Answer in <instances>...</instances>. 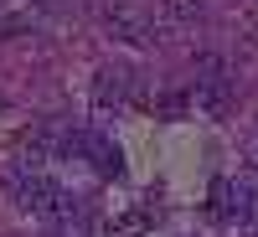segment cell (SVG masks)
Returning <instances> with one entry per match:
<instances>
[{"mask_svg":"<svg viewBox=\"0 0 258 237\" xmlns=\"http://www.w3.org/2000/svg\"><path fill=\"white\" fill-rule=\"evenodd\" d=\"M212 211H217L222 222H248L258 217V176L243 170V176H227L212 186Z\"/></svg>","mask_w":258,"mask_h":237,"instance_id":"obj_1","label":"cell"},{"mask_svg":"<svg viewBox=\"0 0 258 237\" xmlns=\"http://www.w3.org/2000/svg\"><path fill=\"white\" fill-rule=\"evenodd\" d=\"M98 16H103V26H109V36L129 41V47H155V41H160L155 21H150L145 11H135L129 0H103V6H98Z\"/></svg>","mask_w":258,"mask_h":237,"instance_id":"obj_2","label":"cell"},{"mask_svg":"<svg viewBox=\"0 0 258 237\" xmlns=\"http://www.w3.org/2000/svg\"><path fill=\"white\" fill-rule=\"evenodd\" d=\"M124 98H129V67H98V77H93V109L114 114V109H124Z\"/></svg>","mask_w":258,"mask_h":237,"instance_id":"obj_3","label":"cell"},{"mask_svg":"<svg viewBox=\"0 0 258 237\" xmlns=\"http://www.w3.org/2000/svg\"><path fill=\"white\" fill-rule=\"evenodd\" d=\"M191 109L207 114V119H227V114H232V83H227V77L197 83V93H191Z\"/></svg>","mask_w":258,"mask_h":237,"instance_id":"obj_4","label":"cell"},{"mask_svg":"<svg viewBox=\"0 0 258 237\" xmlns=\"http://www.w3.org/2000/svg\"><path fill=\"white\" fill-rule=\"evenodd\" d=\"M78 155H88V165L98 170V176H119V170H124V160H119V144H109L103 134H83Z\"/></svg>","mask_w":258,"mask_h":237,"instance_id":"obj_5","label":"cell"},{"mask_svg":"<svg viewBox=\"0 0 258 237\" xmlns=\"http://www.w3.org/2000/svg\"><path fill=\"white\" fill-rule=\"evenodd\" d=\"M212 77H227V62L217 52H202L197 57V83H212Z\"/></svg>","mask_w":258,"mask_h":237,"instance_id":"obj_6","label":"cell"},{"mask_svg":"<svg viewBox=\"0 0 258 237\" xmlns=\"http://www.w3.org/2000/svg\"><path fill=\"white\" fill-rule=\"evenodd\" d=\"M207 11V0H165V16L170 21H197Z\"/></svg>","mask_w":258,"mask_h":237,"instance_id":"obj_7","label":"cell"},{"mask_svg":"<svg viewBox=\"0 0 258 237\" xmlns=\"http://www.w3.org/2000/svg\"><path fill=\"white\" fill-rule=\"evenodd\" d=\"M181 109H191V98H186V93H165V98H160V114H165V119H176Z\"/></svg>","mask_w":258,"mask_h":237,"instance_id":"obj_8","label":"cell"},{"mask_svg":"<svg viewBox=\"0 0 258 237\" xmlns=\"http://www.w3.org/2000/svg\"><path fill=\"white\" fill-rule=\"evenodd\" d=\"M243 237H258V227H253V232H243Z\"/></svg>","mask_w":258,"mask_h":237,"instance_id":"obj_9","label":"cell"},{"mask_svg":"<svg viewBox=\"0 0 258 237\" xmlns=\"http://www.w3.org/2000/svg\"><path fill=\"white\" fill-rule=\"evenodd\" d=\"M253 155H258V149H253Z\"/></svg>","mask_w":258,"mask_h":237,"instance_id":"obj_10","label":"cell"}]
</instances>
